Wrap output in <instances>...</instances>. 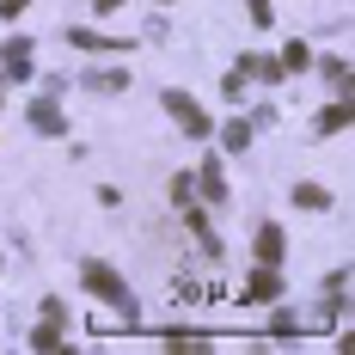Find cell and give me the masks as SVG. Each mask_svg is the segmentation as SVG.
<instances>
[{
	"mask_svg": "<svg viewBox=\"0 0 355 355\" xmlns=\"http://www.w3.org/2000/svg\"><path fill=\"white\" fill-rule=\"evenodd\" d=\"M80 282H86V294H98L105 306H116V313H123V324H135V300H129V282H123L110 263H80Z\"/></svg>",
	"mask_w": 355,
	"mask_h": 355,
	"instance_id": "obj_1",
	"label": "cell"
},
{
	"mask_svg": "<svg viewBox=\"0 0 355 355\" xmlns=\"http://www.w3.org/2000/svg\"><path fill=\"white\" fill-rule=\"evenodd\" d=\"M159 105H166V116H172L178 129H184V135H196V141H209V110L196 105V98H190V92H178V86H166V92H159Z\"/></svg>",
	"mask_w": 355,
	"mask_h": 355,
	"instance_id": "obj_2",
	"label": "cell"
},
{
	"mask_svg": "<svg viewBox=\"0 0 355 355\" xmlns=\"http://www.w3.org/2000/svg\"><path fill=\"white\" fill-rule=\"evenodd\" d=\"M0 62H6V80H31V37H6Z\"/></svg>",
	"mask_w": 355,
	"mask_h": 355,
	"instance_id": "obj_3",
	"label": "cell"
},
{
	"mask_svg": "<svg viewBox=\"0 0 355 355\" xmlns=\"http://www.w3.org/2000/svg\"><path fill=\"white\" fill-rule=\"evenodd\" d=\"M25 116H31V129H37V135H62V129H68V116H62V105H55L49 92H43V98L25 110Z\"/></svg>",
	"mask_w": 355,
	"mask_h": 355,
	"instance_id": "obj_4",
	"label": "cell"
},
{
	"mask_svg": "<svg viewBox=\"0 0 355 355\" xmlns=\"http://www.w3.org/2000/svg\"><path fill=\"white\" fill-rule=\"evenodd\" d=\"M276 294H282L276 263H257V270H251V282H245V300H276Z\"/></svg>",
	"mask_w": 355,
	"mask_h": 355,
	"instance_id": "obj_5",
	"label": "cell"
},
{
	"mask_svg": "<svg viewBox=\"0 0 355 355\" xmlns=\"http://www.w3.org/2000/svg\"><path fill=\"white\" fill-rule=\"evenodd\" d=\"M251 251H257V263H282V227H276V220H263V227H257V239H251Z\"/></svg>",
	"mask_w": 355,
	"mask_h": 355,
	"instance_id": "obj_6",
	"label": "cell"
},
{
	"mask_svg": "<svg viewBox=\"0 0 355 355\" xmlns=\"http://www.w3.org/2000/svg\"><path fill=\"white\" fill-rule=\"evenodd\" d=\"M239 73H245V80H263V86H270V80H288L276 55H239Z\"/></svg>",
	"mask_w": 355,
	"mask_h": 355,
	"instance_id": "obj_7",
	"label": "cell"
},
{
	"mask_svg": "<svg viewBox=\"0 0 355 355\" xmlns=\"http://www.w3.org/2000/svg\"><path fill=\"white\" fill-rule=\"evenodd\" d=\"M251 135H257V129H251V116H233V123L220 129V147H227V153H245Z\"/></svg>",
	"mask_w": 355,
	"mask_h": 355,
	"instance_id": "obj_8",
	"label": "cell"
},
{
	"mask_svg": "<svg viewBox=\"0 0 355 355\" xmlns=\"http://www.w3.org/2000/svg\"><path fill=\"white\" fill-rule=\"evenodd\" d=\"M343 123H349V105H343V98H337V105H324L319 116H313V129H319V135H343Z\"/></svg>",
	"mask_w": 355,
	"mask_h": 355,
	"instance_id": "obj_9",
	"label": "cell"
},
{
	"mask_svg": "<svg viewBox=\"0 0 355 355\" xmlns=\"http://www.w3.org/2000/svg\"><path fill=\"white\" fill-rule=\"evenodd\" d=\"M294 209H331V190H324V184H294Z\"/></svg>",
	"mask_w": 355,
	"mask_h": 355,
	"instance_id": "obj_10",
	"label": "cell"
},
{
	"mask_svg": "<svg viewBox=\"0 0 355 355\" xmlns=\"http://www.w3.org/2000/svg\"><path fill=\"white\" fill-rule=\"evenodd\" d=\"M276 62H282V73H306V68H313V43H288Z\"/></svg>",
	"mask_w": 355,
	"mask_h": 355,
	"instance_id": "obj_11",
	"label": "cell"
},
{
	"mask_svg": "<svg viewBox=\"0 0 355 355\" xmlns=\"http://www.w3.org/2000/svg\"><path fill=\"white\" fill-rule=\"evenodd\" d=\"M68 43H73V49H129L123 37H98V31H80V25L68 31Z\"/></svg>",
	"mask_w": 355,
	"mask_h": 355,
	"instance_id": "obj_12",
	"label": "cell"
},
{
	"mask_svg": "<svg viewBox=\"0 0 355 355\" xmlns=\"http://www.w3.org/2000/svg\"><path fill=\"white\" fill-rule=\"evenodd\" d=\"M62 331H68L62 319H43V324L31 331V349H62Z\"/></svg>",
	"mask_w": 355,
	"mask_h": 355,
	"instance_id": "obj_13",
	"label": "cell"
},
{
	"mask_svg": "<svg viewBox=\"0 0 355 355\" xmlns=\"http://www.w3.org/2000/svg\"><path fill=\"white\" fill-rule=\"evenodd\" d=\"M196 184H202V196H214V202H220V196H227V178H220V159H209Z\"/></svg>",
	"mask_w": 355,
	"mask_h": 355,
	"instance_id": "obj_14",
	"label": "cell"
},
{
	"mask_svg": "<svg viewBox=\"0 0 355 355\" xmlns=\"http://www.w3.org/2000/svg\"><path fill=\"white\" fill-rule=\"evenodd\" d=\"M319 73L331 80V86H349V62H343V55H324V62H319Z\"/></svg>",
	"mask_w": 355,
	"mask_h": 355,
	"instance_id": "obj_15",
	"label": "cell"
},
{
	"mask_svg": "<svg viewBox=\"0 0 355 355\" xmlns=\"http://www.w3.org/2000/svg\"><path fill=\"white\" fill-rule=\"evenodd\" d=\"M92 86H98V92H123V86H129V73H116V68H98V73H92Z\"/></svg>",
	"mask_w": 355,
	"mask_h": 355,
	"instance_id": "obj_16",
	"label": "cell"
},
{
	"mask_svg": "<svg viewBox=\"0 0 355 355\" xmlns=\"http://www.w3.org/2000/svg\"><path fill=\"white\" fill-rule=\"evenodd\" d=\"M270 331H276V337H300V313H276V319H270Z\"/></svg>",
	"mask_w": 355,
	"mask_h": 355,
	"instance_id": "obj_17",
	"label": "cell"
},
{
	"mask_svg": "<svg viewBox=\"0 0 355 355\" xmlns=\"http://www.w3.org/2000/svg\"><path fill=\"white\" fill-rule=\"evenodd\" d=\"M251 19L257 25H276V0H251Z\"/></svg>",
	"mask_w": 355,
	"mask_h": 355,
	"instance_id": "obj_18",
	"label": "cell"
},
{
	"mask_svg": "<svg viewBox=\"0 0 355 355\" xmlns=\"http://www.w3.org/2000/svg\"><path fill=\"white\" fill-rule=\"evenodd\" d=\"M25 6H31V0H0V19H19Z\"/></svg>",
	"mask_w": 355,
	"mask_h": 355,
	"instance_id": "obj_19",
	"label": "cell"
},
{
	"mask_svg": "<svg viewBox=\"0 0 355 355\" xmlns=\"http://www.w3.org/2000/svg\"><path fill=\"white\" fill-rule=\"evenodd\" d=\"M92 6H98V12H116V6H123V0H92Z\"/></svg>",
	"mask_w": 355,
	"mask_h": 355,
	"instance_id": "obj_20",
	"label": "cell"
},
{
	"mask_svg": "<svg viewBox=\"0 0 355 355\" xmlns=\"http://www.w3.org/2000/svg\"><path fill=\"white\" fill-rule=\"evenodd\" d=\"M159 6H166V0H159Z\"/></svg>",
	"mask_w": 355,
	"mask_h": 355,
	"instance_id": "obj_21",
	"label": "cell"
}]
</instances>
